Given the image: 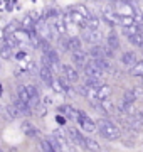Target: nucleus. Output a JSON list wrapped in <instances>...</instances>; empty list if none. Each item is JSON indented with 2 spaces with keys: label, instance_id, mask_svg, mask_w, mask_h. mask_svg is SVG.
Wrapping results in <instances>:
<instances>
[{
  "label": "nucleus",
  "instance_id": "nucleus-37",
  "mask_svg": "<svg viewBox=\"0 0 143 152\" xmlns=\"http://www.w3.org/2000/svg\"><path fill=\"white\" fill-rule=\"evenodd\" d=\"M123 145H125V147H133L135 144H133L131 140H123Z\"/></svg>",
  "mask_w": 143,
  "mask_h": 152
},
{
  "label": "nucleus",
  "instance_id": "nucleus-19",
  "mask_svg": "<svg viewBox=\"0 0 143 152\" xmlns=\"http://www.w3.org/2000/svg\"><path fill=\"white\" fill-rule=\"evenodd\" d=\"M86 54L91 58V59H99V58H105L103 56V46H89V49L86 51Z\"/></svg>",
  "mask_w": 143,
  "mask_h": 152
},
{
  "label": "nucleus",
  "instance_id": "nucleus-36",
  "mask_svg": "<svg viewBox=\"0 0 143 152\" xmlns=\"http://www.w3.org/2000/svg\"><path fill=\"white\" fill-rule=\"evenodd\" d=\"M44 105H46V107H51V105H52V98H51V96H44Z\"/></svg>",
  "mask_w": 143,
  "mask_h": 152
},
{
  "label": "nucleus",
  "instance_id": "nucleus-31",
  "mask_svg": "<svg viewBox=\"0 0 143 152\" xmlns=\"http://www.w3.org/2000/svg\"><path fill=\"white\" fill-rule=\"evenodd\" d=\"M101 46H103V56H105L106 59H113V58H115V51H113V49L111 48H108V46H106V44H101Z\"/></svg>",
  "mask_w": 143,
  "mask_h": 152
},
{
  "label": "nucleus",
  "instance_id": "nucleus-22",
  "mask_svg": "<svg viewBox=\"0 0 143 152\" xmlns=\"http://www.w3.org/2000/svg\"><path fill=\"white\" fill-rule=\"evenodd\" d=\"M39 147H40V152H56V149L51 144V137H42L39 140Z\"/></svg>",
  "mask_w": 143,
  "mask_h": 152
},
{
  "label": "nucleus",
  "instance_id": "nucleus-39",
  "mask_svg": "<svg viewBox=\"0 0 143 152\" xmlns=\"http://www.w3.org/2000/svg\"><path fill=\"white\" fill-rule=\"evenodd\" d=\"M4 95V86H2V83H0V96Z\"/></svg>",
  "mask_w": 143,
  "mask_h": 152
},
{
  "label": "nucleus",
  "instance_id": "nucleus-29",
  "mask_svg": "<svg viewBox=\"0 0 143 152\" xmlns=\"http://www.w3.org/2000/svg\"><path fill=\"white\" fill-rule=\"evenodd\" d=\"M49 88H52V90H54L56 93H59V95H64V88H62V85H61V81H59V76H57L54 81L51 83Z\"/></svg>",
  "mask_w": 143,
  "mask_h": 152
},
{
  "label": "nucleus",
  "instance_id": "nucleus-6",
  "mask_svg": "<svg viewBox=\"0 0 143 152\" xmlns=\"http://www.w3.org/2000/svg\"><path fill=\"white\" fill-rule=\"evenodd\" d=\"M101 39H103V36H101V32H99V31H91V29H84L81 41L88 42L89 46H99V44H101Z\"/></svg>",
  "mask_w": 143,
  "mask_h": 152
},
{
  "label": "nucleus",
  "instance_id": "nucleus-15",
  "mask_svg": "<svg viewBox=\"0 0 143 152\" xmlns=\"http://www.w3.org/2000/svg\"><path fill=\"white\" fill-rule=\"evenodd\" d=\"M39 78H40V80H42L46 85H47V86H51V83L56 80V75L49 69V68H44V66H40V68H39Z\"/></svg>",
  "mask_w": 143,
  "mask_h": 152
},
{
  "label": "nucleus",
  "instance_id": "nucleus-30",
  "mask_svg": "<svg viewBox=\"0 0 143 152\" xmlns=\"http://www.w3.org/2000/svg\"><path fill=\"white\" fill-rule=\"evenodd\" d=\"M76 93L79 95V96H83V98H89V88H86L84 85H77Z\"/></svg>",
  "mask_w": 143,
  "mask_h": 152
},
{
  "label": "nucleus",
  "instance_id": "nucleus-41",
  "mask_svg": "<svg viewBox=\"0 0 143 152\" xmlns=\"http://www.w3.org/2000/svg\"><path fill=\"white\" fill-rule=\"evenodd\" d=\"M0 71H2V63H0Z\"/></svg>",
  "mask_w": 143,
  "mask_h": 152
},
{
  "label": "nucleus",
  "instance_id": "nucleus-24",
  "mask_svg": "<svg viewBox=\"0 0 143 152\" xmlns=\"http://www.w3.org/2000/svg\"><path fill=\"white\" fill-rule=\"evenodd\" d=\"M14 56H15V53H14L12 48H9L7 44H2V46H0V58H2V59H12Z\"/></svg>",
  "mask_w": 143,
  "mask_h": 152
},
{
  "label": "nucleus",
  "instance_id": "nucleus-5",
  "mask_svg": "<svg viewBox=\"0 0 143 152\" xmlns=\"http://www.w3.org/2000/svg\"><path fill=\"white\" fill-rule=\"evenodd\" d=\"M120 63L125 68H131V66H135L138 63V54H136V51H133V49H126V51H123L120 56Z\"/></svg>",
  "mask_w": 143,
  "mask_h": 152
},
{
  "label": "nucleus",
  "instance_id": "nucleus-14",
  "mask_svg": "<svg viewBox=\"0 0 143 152\" xmlns=\"http://www.w3.org/2000/svg\"><path fill=\"white\" fill-rule=\"evenodd\" d=\"M98 110L105 115V118H106V117L116 113V105L113 103V102H110V100H106V102H99V103H98Z\"/></svg>",
  "mask_w": 143,
  "mask_h": 152
},
{
  "label": "nucleus",
  "instance_id": "nucleus-25",
  "mask_svg": "<svg viewBox=\"0 0 143 152\" xmlns=\"http://www.w3.org/2000/svg\"><path fill=\"white\" fill-rule=\"evenodd\" d=\"M5 113H7V118H9V120H17L19 117H20V113L17 112V108L12 103H7L5 105Z\"/></svg>",
  "mask_w": 143,
  "mask_h": 152
},
{
  "label": "nucleus",
  "instance_id": "nucleus-38",
  "mask_svg": "<svg viewBox=\"0 0 143 152\" xmlns=\"http://www.w3.org/2000/svg\"><path fill=\"white\" fill-rule=\"evenodd\" d=\"M136 117L140 118V122H142V125H143V110L142 112H136Z\"/></svg>",
  "mask_w": 143,
  "mask_h": 152
},
{
  "label": "nucleus",
  "instance_id": "nucleus-34",
  "mask_svg": "<svg viewBox=\"0 0 143 152\" xmlns=\"http://www.w3.org/2000/svg\"><path fill=\"white\" fill-rule=\"evenodd\" d=\"M56 122H57V125H62V127H64V125L67 124V120L64 118V117H62V115H59V113L56 115Z\"/></svg>",
  "mask_w": 143,
  "mask_h": 152
},
{
  "label": "nucleus",
  "instance_id": "nucleus-10",
  "mask_svg": "<svg viewBox=\"0 0 143 152\" xmlns=\"http://www.w3.org/2000/svg\"><path fill=\"white\" fill-rule=\"evenodd\" d=\"M62 76H64L71 85L79 83V71H77L72 64H62Z\"/></svg>",
  "mask_w": 143,
  "mask_h": 152
},
{
  "label": "nucleus",
  "instance_id": "nucleus-28",
  "mask_svg": "<svg viewBox=\"0 0 143 152\" xmlns=\"http://www.w3.org/2000/svg\"><path fill=\"white\" fill-rule=\"evenodd\" d=\"M59 44H61V48H62V51L64 53H72V49H71V42H69V37H61L59 39Z\"/></svg>",
  "mask_w": 143,
  "mask_h": 152
},
{
  "label": "nucleus",
  "instance_id": "nucleus-17",
  "mask_svg": "<svg viewBox=\"0 0 143 152\" xmlns=\"http://www.w3.org/2000/svg\"><path fill=\"white\" fill-rule=\"evenodd\" d=\"M52 24V29H54V32L61 37H64L67 34V27H66V22L62 20V19H56L54 22H51Z\"/></svg>",
  "mask_w": 143,
  "mask_h": 152
},
{
  "label": "nucleus",
  "instance_id": "nucleus-1",
  "mask_svg": "<svg viewBox=\"0 0 143 152\" xmlns=\"http://www.w3.org/2000/svg\"><path fill=\"white\" fill-rule=\"evenodd\" d=\"M96 125H98V134L103 139H106V140H120L121 139V129L120 125L115 124L113 120L110 118H99L98 122H96Z\"/></svg>",
  "mask_w": 143,
  "mask_h": 152
},
{
  "label": "nucleus",
  "instance_id": "nucleus-33",
  "mask_svg": "<svg viewBox=\"0 0 143 152\" xmlns=\"http://www.w3.org/2000/svg\"><path fill=\"white\" fill-rule=\"evenodd\" d=\"M14 58H15L17 61H25L27 59V51H17Z\"/></svg>",
  "mask_w": 143,
  "mask_h": 152
},
{
  "label": "nucleus",
  "instance_id": "nucleus-13",
  "mask_svg": "<svg viewBox=\"0 0 143 152\" xmlns=\"http://www.w3.org/2000/svg\"><path fill=\"white\" fill-rule=\"evenodd\" d=\"M12 105L17 108V112L20 115H24V117H30V115L34 113V110L30 108V105L25 103V102H22V100H19V98L14 96V102H12Z\"/></svg>",
  "mask_w": 143,
  "mask_h": 152
},
{
  "label": "nucleus",
  "instance_id": "nucleus-18",
  "mask_svg": "<svg viewBox=\"0 0 143 152\" xmlns=\"http://www.w3.org/2000/svg\"><path fill=\"white\" fill-rule=\"evenodd\" d=\"M106 46L111 48L113 51L120 49V37H118V34H116L115 31H111V32L106 36Z\"/></svg>",
  "mask_w": 143,
  "mask_h": 152
},
{
  "label": "nucleus",
  "instance_id": "nucleus-23",
  "mask_svg": "<svg viewBox=\"0 0 143 152\" xmlns=\"http://www.w3.org/2000/svg\"><path fill=\"white\" fill-rule=\"evenodd\" d=\"M86 151L88 152H101V145L98 140H94L91 137H86Z\"/></svg>",
  "mask_w": 143,
  "mask_h": 152
},
{
  "label": "nucleus",
  "instance_id": "nucleus-26",
  "mask_svg": "<svg viewBox=\"0 0 143 152\" xmlns=\"http://www.w3.org/2000/svg\"><path fill=\"white\" fill-rule=\"evenodd\" d=\"M69 42H71L72 53H74V51H83V41H81V37H77V36H71V37H69Z\"/></svg>",
  "mask_w": 143,
  "mask_h": 152
},
{
  "label": "nucleus",
  "instance_id": "nucleus-40",
  "mask_svg": "<svg viewBox=\"0 0 143 152\" xmlns=\"http://www.w3.org/2000/svg\"><path fill=\"white\" fill-rule=\"evenodd\" d=\"M2 36H4V31H2V29H0V39H2Z\"/></svg>",
  "mask_w": 143,
  "mask_h": 152
},
{
  "label": "nucleus",
  "instance_id": "nucleus-12",
  "mask_svg": "<svg viewBox=\"0 0 143 152\" xmlns=\"http://www.w3.org/2000/svg\"><path fill=\"white\" fill-rule=\"evenodd\" d=\"M71 61L74 63V68H84V66L88 64V54H86V51H74V53H71Z\"/></svg>",
  "mask_w": 143,
  "mask_h": 152
},
{
  "label": "nucleus",
  "instance_id": "nucleus-27",
  "mask_svg": "<svg viewBox=\"0 0 143 152\" xmlns=\"http://www.w3.org/2000/svg\"><path fill=\"white\" fill-rule=\"evenodd\" d=\"M130 44H133L135 48L138 49H143V34H136V36H131V37H128Z\"/></svg>",
  "mask_w": 143,
  "mask_h": 152
},
{
  "label": "nucleus",
  "instance_id": "nucleus-4",
  "mask_svg": "<svg viewBox=\"0 0 143 152\" xmlns=\"http://www.w3.org/2000/svg\"><path fill=\"white\" fill-rule=\"evenodd\" d=\"M66 134H67V137H69V140H71L72 145H79V147H83V149H86V137L81 134L79 129H76V127H67Z\"/></svg>",
  "mask_w": 143,
  "mask_h": 152
},
{
  "label": "nucleus",
  "instance_id": "nucleus-7",
  "mask_svg": "<svg viewBox=\"0 0 143 152\" xmlns=\"http://www.w3.org/2000/svg\"><path fill=\"white\" fill-rule=\"evenodd\" d=\"M101 20L105 24H108L110 27H115L118 24V12H116V9H110V7L101 9Z\"/></svg>",
  "mask_w": 143,
  "mask_h": 152
},
{
  "label": "nucleus",
  "instance_id": "nucleus-9",
  "mask_svg": "<svg viewBox=\"0 0 143 152\" xmlns=\"http://www.w3.org/2000/svg\"><path fill=\"white\" fill-rule=\"evenodd\" d=\"M20 130L29 139H40V130H39L32 122H29V120H24L22 124H20Z\"/></svg>",
  "mask_w": 143,
  "mask_h": 152
},
{
  "label": "nucleus",
  "instance_id": "nucleus-32",
  "mask_svg": "<svg viewBox=\"0 0 143 152\" xmlns=\"http://www.w3.org/2000/svg\"><path fill=\"white\" fill-rule=\"evenodd\" d=\"M130 90H131L135 100H140V98H143V86H133V88H130Z\"/></svg>",
  "mask_w": 143,
  "mask_h": 152
},
{
  "label": "nucleus",
  "instance_id": "nucleus-21",
  "mask_svg": "<svg viewBox=\"0 0 143 152\" xmlns=\"http://www.w3.org/2000/svg\"><path fill=\"white\" fill-rule=\"evenodd\" d=\"M94 63V64L98 66L101 71H110L113 69V63H111L110 59H106V58H99V59H91Z\"/></svg>",
  "mask_w": 143,
  "mask_h": 152
},
{
  "label": "nucleus",
  "instance_id": "nucleus-35",
  "mask_svg": "<svg viewBox=\"0 0 143 152\" xmlns=\"http://www.w3.org/2000/svg\"><path fill=\"white\" fill-rule=\"evenodd\" d=\"M14 7H15V2H7L5 4V10L10 12V10H14Z\"/></svg>",
  "mask_w": 143,
  "mask_h": 152
},
{
  "label": "nucleus",
  "instance_id": "nucleus-20",
  "mask_svg": "<svg viewBox=\"0 0 143 152\" xmlns=\"http://www.w3.org/2000/svg\"><path fill=\"white\" fill-rule=\"evenodd\" d=\"M128 75L133 78H143V59H138L136 64L128 69Z\"/></svg>",
  "mask_w": 143,
  "mask_h": 152
},
{
  "label": "nucleus",
  "instance_id": "nucleus-16",
  "mask_svg": "<svg viewBox=\"0 0 143 152\" xmlns=\"http://www.w3.org/2000/svg\"><path fill=\"white\" fill-rule=\"evenodd\" d=\"M52 139L54 140H57L61 144V145H66V147H71V140H69V137H67L66 132H62L61 129H56L54 132H52Z\"/></svg>",
  "mask_w": 143,
  "mask_h": 152
},
{
  "label": "nucleus",
  "instance_id": "nucleus-8",
  "mask_svg": "<svg viewBox=\"0 0 143 152\" xmlns=\"http://www.w3.org/2000/svg\"><path fill=\"white\" fill-rule=\"evenodd\" d=\"M84 75H86V78H91V80H103V76H105V71H101L98 68V66L94 64L93 61H88V64L83 68Z\"/></svg>",
  "mask_w": 143,
  "mask_h": 152
},
{
  "label": "nucleus",
  "instance_id": "nucleus-11",
  "mask_svg": "<svg viewBox=\"0 0 143 152\" xmlns=\"http://www.w3.org/2000/svg\"><path fill=\"white\" fill-rule=\"evenodd\" d=\"M57 113L62 115L66 120H77V110L69 103H62L57 107Z\"/></svg>",
  "mask_w": 143,
  "mask_h": 152
},
{
  "label": "nucleus",
  "instance_id": "nucleus-3",
  "mask_svg": "<svg viewBox=\"0 0 143 152\" xmlns=\"http://www.w3.org/2000/svg\"><path fill=\"white\" fill-rule=\"evenodd\" d=\"M111 93H113V90H111L110 85H101V86H98L96 90H89V98L99 103V102L110 100Z\"/></svg>",
  "mask_w": 143,
  "mask_h": 152
},
{
  "label": "nucleus",
  "instance_id": "nucleus-2",
  "mask_svg": "<svg viewBox=\"0 0 143 152\" xmlns=\"http://www.w3.org/2000/svg\"><path fill=\"white\" fill-rule=\"evenodd\" d=\"M77 125H79V130L86 132V134H93L98 130V125L91 117H89L84 110H77Z\"/></svg>",
  "mask_w": 143,
  "mask_h": 152
}]
</instances>
